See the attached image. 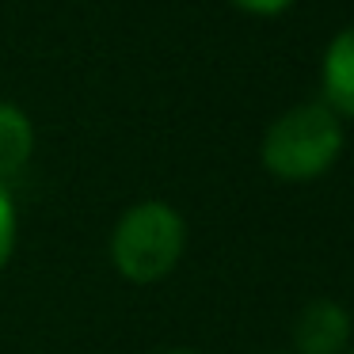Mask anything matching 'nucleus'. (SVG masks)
Returning <instances> with one entry per match:
<instances>
[{"label":"nucleus","mask_w":354,"mask_h":354,"mask_svg":"<svg viewBox=\"0 0 354 354\" xmlns=\"http://www.w3.org/2000/svg\"><path fill=\"white\" fill-rule=\"evenodd\" d=\"M343 149V126L328 103H301L274 118L263 138V164L270 176L301 183L316 179L335 164Z\"/></svg>","instance_id":"1"},{"label":"nucleus","mask_w":354,"mask_h":354,"mask_svg":"<svg viewBox=\"0 0 354 354\" xmlns=\"http://www.w3.org/2000/svg\"><path fill=\"white\" fill-rule=\"evenodd\" d=\"M187 244L183 217L164 202H141V206L126 209L118 221L115 236H111V255L115 267L126 282H160L171 267L179 263Z\"/></svg>","instance_id":"2"},{"label":"nucleus","mask_w":354,"mask_h":354,"mask_svg":"<svg viewBox=\"0 0 354 354\" xmlns=\"http://www.w3.org/2000/svg\"><path fill=\"white\" fill-rule=\"evenodd\" d=\"M297 354H339L351 343V316L335 301H313L293 324Z\"/></svg>","instance_id":"3"},{"label":"nucleus","mask_w":354,"mask_h":354,"mask_svg":"<svg viewBox=\"0 0 354 354\" xmlns=\"http://www.w3.org/2000/svg\"><path fill=\"white\" fill-rule=\"evenodd\" d=\"M324 92H328L331 111L354 118V27L335 35L324 54Z\"/></svg>","instance_id":"4"},{"label":"nucleus","mask_w":354,"mask_h":354,"mask_svg":"<svg viewBox=\"0 0 354 354\" xmlns=\"http://www.w3.org/2000/svg\"><path fill=\"white\" fill-rule=\"evenodd\" d=\"M35 153V130L27 115L12 103H0V179L24 171V164Z\"/></svg>","instance_id":"5"},{"label":"nucleus","mask_w":354,"mask_h":354,"mask_svg":"<svg viewBox=\"0 0 354 354\" xmlns=\"http://www.w3.org/2000/svg\"><path fill=\"white\" fill-rule=\"evenodd\" d=\"M12 248H16V202L0 183V267L8 263Z\"/></svg>","instance_id":"6"},{"label":"nucleus","mask_w":354,"mask_h":354,"mask_svg":"<svg viewBox=\"0 0 354 354\" xmlns=\"http://www.w3.org/2000/svg\"><path fill=\"white\" fill-rule=\"evenodd\" d=\"M232 4H240V8H248V12H259V16H270V12H282L293 0H232Z\"/></svg>","instance_id":"7"},{"label":"nucleus","mask_w":354,"mask_h":354,"mask_svg":"<svg viewBox=\"0 0 354 354\" xmlns=\"http://www.w3.org/2000/svg\"><path fill=\"white\" fill-rule=\"evenodd\" d=\"M168 354H198V351H187V346H176V351H168Z\"/></svg>","instance_id":"8"},{"label":"nucleus","mask_w":354,"mask_h":354,"mask_svg":"<svg viewBox=\"0 0 354 354\" xmlns=\"http://www.w3.org/2000/svg\"><path fill=\"white\" fill-rule=\"evenodd\" d=\"M351 354H354V351H351Z\"/></svg>","instance_id":"9"}]
</instances>
